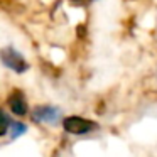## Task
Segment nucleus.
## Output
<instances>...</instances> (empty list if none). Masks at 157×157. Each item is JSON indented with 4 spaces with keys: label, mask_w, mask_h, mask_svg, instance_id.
<instances>
[{
    "label": "nucleus",
    "mask_w": 157,
    "mask_h": 157,
    "mask_svg": "<svg viewBox=\"0 0 157 157\" xmlns=\"http://www.w3.org/2000/svg\"><path fill=\"white\" fill-rule=\"evenodd\" d=\"M10 122L12 120L7 117V113L2 110V106H0V137L7 135L9 128H10Z\"/></svg>",
    "instance_id": "5"
},
{
    "label": "nucleus",
    "mask_w": 157,
    "mask_h": 157,
    "mask_svg": "<svg viewBox=\"0 0 157 157\" xmlns=\"http://www.w3.org/2000/svg\"><path fill=\"white\" fill-rule=\"evenodd\" d=\"M7 105L9 108L12 110V113L17 117H24L27 115V110H29V105H27V98H25L24 91L19 88H14L10 91V95L7 96Z\"/></svg>",
    "instance_id": "3"
},
{
    "label": "nucleus",
    "mask_w": 157,
    "mask_h": 157,
    "mask_svg": "<svg viewBox=\"0 0 157 157\" xmlns=\"http://www.w3.org/2000/svg\"><path fill=\"white\" fill-rule=\"evenodd\" d=\"M59 117H61V112L59 108L51 105H42V106H36L34 112H32V120L39 123H49V125H54L58 123Z\"/></svg>",
    "instance_id": "4"
},
{
    "label": "nucleus",
    "mask_w": 157,
    "mask_h": 157,
    "mask_svg": "<svg viewBox=\"0 0 157 157\" xmlns=\"http://www.w3.org/2000/svg\"><path fill=\"white\" fill-rule=\"evenodd\" d=\"M10 128H12V139L24 135L27 132V125H24L22 122H10Z\"/></svg>",
    "instance_id": "6"
},
{
    "label": "nucleus",
    "mask_w": 157,
    "mask_h": 157,
    "mask_svg": "<svg viewBox=\"0 0 157 157\" xmlns=\"http://www.w3.org/2000/svg\"><path fill=\"white\" fill-rule=\"evenodd\" d=\"M0 61L5 68L12 69L17 75H22L29 69V63L25 61V58L15 48H10V46L0 49Z\"/></svg>",
    "instance_id": "1"
},
{
    "label": "nucleus",
    "mask_w": 157,
    "mask_h": 157,
    "mask_svg": "<svg viewBox=\"0 0 157 157\" xmlns=\"http://www.w3.org/2000/svg\"><path fill=\"white\" fill-rule=\"evenodd\" d=\"M96 127L98 125L93 120L83 118V117H78V115L66 117L63 120V128L68 133H71V135H86V133L93 132Z\"/></svg>",
    "instance_id": "2"
},
{
    "label": "nucleus",
    "mask_w": 157,
    "mask_h": 157,
    "mask_svg": "<svg viewBox=\"0 0 157 157\" xmlns=\"http://www.w3.org/2000/svg\"><path fill=\"white\" fill-rule=\"evenodd\" d=\"M71 5H75V7H86V5H90L93 2V0H68Z\"/></svg>",
    "instance_id": "7"
}]
</instances>
